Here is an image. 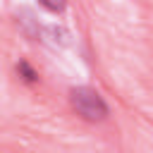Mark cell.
<instances>
[{"mask_svg": "<svg viewBox=\"0 0 153 153\" xmlns=\"http://www.w3.org/2000/svg\"><path fill=\"white\" fill-rule=\"evenodd\" d=\"M38 5L53 14H62L65 7H67V0H38Z\"/></svg>", "mask_w": 153, "mask_h": 153, "instance_id": "277c9868", "label": "cell"}, {"mask_svg": "<svg viewBox=\"0 0 153 153\" xmlns=\"http://www.w3.org/2000/svg\"><path fill=\"white\" fill-rule=\"evenodd\" d=\"M17 74H19V79H22L24 84H38V79H41L38 72H36L26 60H19V62H17Z\"/></svg>", "mask_w": 153, "mask_h": 153, "instance_id": "3957f363", "label": "cell"}, {"mask_svg": "<svg viewBox=\"0 0 153 153\" xmlns=\"http://www.w3.org/2000/svg\"><path fill=\"white\" fill-rule=\"evenodd\" d=\"M43 38H50V43L53 45H60V48H65V45L72 43V33L65 26H55V24L43 29Z\"/></svg>", "mask_w": 153, "mask_h": 153, "instance_id": "7a4b0ae2", "label": "cell"}, {"mask_svg": "<svg viewBox=\"0 0 153 153\" xmlns=\"http://www.w3.org/2000/svg\"><path fill=\"white\" fill-rule=\"evenodd\" d=\"M69 105L72 110L86 122H105L110 117V105L93 86H72L69 88Z\"/></svg>", "mask_w": 153, "mask_h": 153, "instance_id": "6da1fadb", "label": "cell"}]
</instances>
